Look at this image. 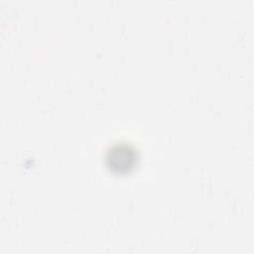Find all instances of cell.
Instances as JSON below:
<instances>
[{"label":"cell","instance_id":"obj_1","mask_svg":"<svg viewBox=\"0 0 254 254\" xmlns=\"http://www.w3.org/2000/svg\"><path fill=\"white\" fill-rule=\"evenodd\" d=\"M106 168L115 175L131 173L138 163L136 149L128 143H115L111 145L104 156Z\"/></svg>","mask_w":254,"mask_h":254}]
</instances>
